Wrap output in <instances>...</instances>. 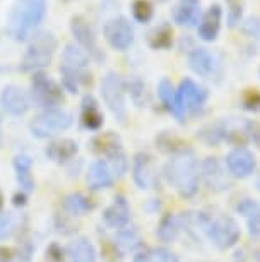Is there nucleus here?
Returning <instances> with one entry per match:
<instances>
[{"label":"nucleus","mask_w":260,"mask_h":262,"mask_svg":"<svg viewBox=\"0 0 260 262\" xmlns=\"http://www.w3.org/2000/svg\"><path fill=\"white\" fill-rule=\"evenodd\" d=\"M46 16V0H17L9 16V34L16 41H26Z\"/></svg>","instance_id":"nucleus-1"},{"label":"nucleus","mask_w":260,"mask_h":262,"mask_svg":"<svg viewBox=\"0 0 260 262\" xmlns=\"http://www.w3.org/2000/svg\"><path fill=\"white\" fill-rule=\"evenodd\" d=\"M166 180L178 190L180 195L192 197L199 189V165L194 151L183 149L171 158L164 170Z\"/></svg>","instance_id":"nucleus-2"},{"label":"nucleus","mask_w":260,"mask_h":262,"mask_svg":"<svg viewBox=\"0 0 260 262\" xmlns=\"http://www.w3.org/2000/svg\"><path fill=\"white\" fill-rule=\"evenodd\" d=\"M57 38L52 33L41 31L33 34V39L29 43L24 58L21 62V71L22 72H33L40 71V69L50 66L53 55L57 50Z\"/></svg>","instance_id":"nucleus-3"},{"label":"nucleus","mask_w":260,"mask_h":262,"mask_svg":"<svg viewBox=\"0 0 260 262\" xmlns=\"http://www.w3.org/2000/svg\"><path fill=\"white\" fill-rule=\"evenodd\" d=\"M72 113H68L62 108H50L34 117L29 128H31L33 136L40 137V139H46V137L57 136L58 132L65 130L72 125Z\"/></svg>","instance_id":"nucleus-4"},{"label":"nucleus","mask_w":260,"mask_h":262,"mask_svg":"<svg viewBox=\"0 0 260 262\" xmlns=\"http://www.w3.org/2000/svg\"><path fill=\"white\" fill-rule=\"evenodd\" d=\"M31 90H33V100L38 106H43L46 110L50 108H57L63 103V91L55 81H52L46 74L36 72L33 76L31 81Z\"/></svg>","instance_id":"nucleus-5"},{"label":"nucleus","mask_w":260,"mask_h":262,"mask_svg":"<svg viewBox=\"0 0 260 262\" xmlns=\"http://www.w3.org/2000/svg\"><path fill=\"white\" fill-rule=\"evenodd\" d=\"M101 96L105 100L106 106L120 122H125L127 118V105H125V88L124 81L119 74L110 72L101 81Z\"/></svg>","instance_id":"nucleus-6"},{"label":"nucleus","mask_w":260,"mask_h":262,"mask_svg":"<svg viewBox=\"0 0 260 262\" xmlns=\"http://www.w3.org/2000/svg\"><path fill=\"white\" fill-rule=\"evenodd\" d=\"M207 233L210 242L221 250L231 249L240 240V226L233 217L219 216L207 226Z\"/></svg>","instance_id":"nucleus-7"},{"label":"nucleus","mask_w":260,"mask_h":262,"mask_svg":"<svg viewBox=\"0 0 260 262\" xmlns=\"http://www.w3.org/2000/svg\"><path fill=\"white\" fill-rule=\"evenodd\" d=\"M103 33H105L108 45L119 52H125L134 41V29H132L129 19L125 17H115L108 21Z\"/></svg>","instance_id":"nucleus-8"},{"label":"nucleus","mask_w":260,"mask_h":262,"mask_svg":"<svg viewBox=\"0 0 260 262\" xmlns=\"http://www.w3.org/2000/svg\"><path fill=\"white\" fill-rule=\"evenodd\" d=\"M70 31L74 34V38H76V41L84 48V52L87 53V55H92L96 60L105 58V55H103L101 50H100V47H98L94 31H92V28L87 24V21L84 17L74 16L70 19Z\"/></svg>","instance_id":"nucleus-9"},{"label":"nucleus","mask_w":260,"mask_h":262,"mask_svg":"<svg viewBox=\"0 0 260 262\" xmlns=\"http://www.w3.org/2000/svg\"><path fill=\"white\" fill-rule=\"evenodd\" d=\"M176 96H178L180 106L183 108V110L195 112L204 105L205 100H207V91H205L204 88H200L199 84H195L192 79H183V81L180 82Z\"/></svg>","instance_id":"nucleus-10"},{"label":"nucleus","mask_w":260,"mask_h":262,"mask_svg":"<svg viewBox=\"0 0 260 262\" xmlns=\"http://www.w3.org/2000/svg\"><path fill=\"white\" fill-rule=\"evenodd\" d=\"M228 170L237 179H247L255 170V156L245 147H237L226 158Z\"/></svg>","instance_id":"nucleus-11"},{"label":"nucleus","mask_w":260,"mask_h":262,"mask_svg":"<svg viewBox=\"0 0 260 262\" xmlns=\"http://www.w3.org/2000/svg\"><path fill=\"white\" fill-rule=\"evenodd\" d=\"M0 103H2L4 110L9 112L11 115H24L29 110V98L24 93V90H21L19 86H7L6 90L2 91L0 95Z\"/></svg>","instance_id":"nucleus-12"},{"label":"nucleus","mask_w":260,"mask_h":262,"mask_svg":"<svg viewBox=\"0 0 260 262\" xmlns=\"http://www.w3.org/2000/svg\"><path fill=\"white\" fill-rule=\"evenodd\" d=\"M221 23H223V9L214 4L199 21V38L204 41H214L219 34Z\"/></svg>","instance_id":"nucleus-13"},{"label":"nucleus","mask_w":260,"mask_h":262,"mask_svg":"<svg viewBox=\"0 0 260 262\" xmlns=\"http://www.w3.org/2000/svg\"><path fill=\"white\" fill-rule=\"evenodd\" d=\"M86 182L91 190L108 189V187L113 185V171H111V168L108 166L106 161L98 160L87 170Z\"/></svg>","instance_id":"nucleus-14"},{"label":"nucleus","mask_w":260,"mask_h":262,"mask_svg":"<svg viewBox=\"0 0 260 262\" xmlns=\"http://www.w3.org/2000/svg\"><path fill=\"white\" fill-rule=\"evenodd\" d=\"M103 220L111 228H124L130 220V207L127 204L125 197H115L111 206H108L103 212Z\"/></svg>","instance_id":"nucleus-15"},{"label":"nucleus","mask_w":260,"mask_h":262,"mask_svg":"<svg viewBox=\"0 0 260 262\" xmlns=\"http://www.w3.org/2000/svg\"><path fill=\"white\" fill-rule=\"evenodd\" d=\"M200 17V0H180L173 9V21L178 26L192 28Z\"/></svg>","instance_id":"nucleus-16"},{"label":"nucleus","mask_w":260,"mask_h":262,"mask_svg":"<svg viewBox=\"0 0 260 262\" xmlns=\"http://www.w3.org/2000/svg\"><path fill=\"white\" fill-rule=\"evenodd\" d=\"M202 173H204V179L207 182L209 189H214V190L229 189L226 173H224L223 166H221V163L218 161V158H207V160L202 163Z\"/></svg>","instance_id":"nucleus-17"},{"label":"nucleus","mask_w":260,"mask_h":262,"mask_svg":"<svg viewBox=\"0 0 260 262\" xmlns=\"http://www.w3.org/2000/svg\"><path fill=\"white\" fill-rule=\"evenodd\" d=\"M81 120H82V125L89 130H100L103 127V113L100 110V105L98 101L94 100V96L91 95H86L82 98V108H81Z\"/></svg>","instance_id":"nucleus-18"},{"label":"nucleus","mask_w":260,"mask_h":262,"mask_svg":"<svg viewBox=\"0 0 260 262\" xmlns=\"http://www.w3.org/2000/svg\"><path fill=\"white\" fill-rule=\"evenodd\" d=\"M134 180L139 189H149L153 185V158L147 152H139L134 158Z\"/></svg>","instance_id":"nucleus-19"},{"label":"nucleus","mask_w":260,"mask_h":262,"mask_svg":"<svg viewBox=\"0 0 260 262\" xmlns=\"http://www.w3.org/2000/svg\"><path fill=\"white\" fill-rule=\"evenodd\" d=\"M79 151V146H77L76 141L72 139H60V141H53L48 144L46 147V156L48 160L57 161V163H63L72 160L74 156Z\"/></svg>","instance_id":"nucleus-20"},{"label":"nucleus","mask_w":260,"mask_h":262,"mask_svg":"<svg viewBox=\"0 0 260 262\" xmlns=\"http://www.w3.org/2000/svg\"><path fill=\"white\" fill-rule=\"evenodd\" d=\"M158 95L161 98V101H163V105H164L166 110H168L170 113H173V115L178 118V120H183L185 110L180 106V101H178V96H176V91L173 90V86H171V82L168 81V79H163V81L159 82Z\"/></svg>","instance_id":"nucleus-21"},{"label":"nucleus","mask_w":260,"mask_h":262,"mask_svg":"<svg viewBox=\"0 0 260 262\" xmlns=\"http://www.w3.org/2000/svg\"><path fill=\"white\" fill-rule=\"evenodd\" d=\"M87 66H89V55L82 50L81 47H76L74 43H68L63 50V66L70 71L76 72H86Z\"/></svg>","instance_id":"nucleus-22"},{"label":"nucleus","mask_w":260,"mask_h":262,"mask_svg":"<svg viewBox=\"0 0 260 262\" xmlns=\"http://www.w3.org/2000/svg\"><path fill=\"white\" fill-rule=\"evenodd\" d=\"M67 255L70 262H96V250L87 238H77L68 244Z\"/></svg>","instance_id":"nucleus-23"},{"label":"nucleus","mask_w":260,"mask_h":262,"mask_svg":"<svg viewBox=\"0 0 260 262\" xmlns=\"http://www.w3.org/2000/svg\"><path fill=\"white\" fill-rule=\"evenodd\" d=\"M91 149L96 152V155H105L106 158H110L115 152L122 151V144L119 136L111 134V132H106V134H100L96 136L91 142Z\"/></svg>","instance_id":"nucleus-24"},{"label":"nucleus","mask_w":260,"mask_h":262,"mask_svg":"<svg viewBox=\"0 0 260 262\" xmlns=\"http://www.w3.org/2000/svg\"><path fill=\"white\" fill-rule=\"evenodd\" d=\"M188 66L195 74L205 77V76H209V74L212 72L214 58L207 50H205V48H197V50H194L188 55Z\"/></svg>","instance_id":"nucleus-25"},{"label":"nucleus","mask_w":260,"mask_h":262,"mask_svg":"<svg viewBox=\"0 0 260 262\" xmlns=\"http://www.w3.org/2000/svg\"><path fill=\"white\" fill-rule=\"evenodd\" d=\"M31 166L33 161L29 156H17L14 160V168H16V175H17V182L21 185V189L24 192H31L34 189V180L31 177Z\"/></svg>","instance_id":"nucleus-26"},{"label":"nucleus","mask_w":260,"mask_h":262,"mask_svg":"<svg viewBox=\"0 0 260 262\" xmlns=\"http://www.w3.org/2000/svg\"><path fill=\"white\" fill-rule=\"evenodd\" d=\"M149 45L154 50H166L173 45V29L168 24H163L149 34Z\"/></svg>","instance_id":"nucleus-27"},{"label":"nucleus","mask_w":260,"mask_h":262,"mask_svg":"<svg viewBox=\"0 0 260 262\" xmlns=\"http://www.w3.org/2000/svg\"><path fill=\"white\" fill-rule=\"evenodd\" d=\"M178 231H180V223L176 220V216H173L171 212L161 220V223L158 226V236L163 242H166V244L173 242L178 236Z\"/></svg>","instance_id":"nucleus-28"},{"label":"nucleus","mask_w":260,"mask_h":262,"mask_svg":"<svg viewBox=\"0 0 260 262\" xmlns=\"http://www.w3.org/2000/svg\"><path fill=\"white\" fill-rule=\"evenodd\" d=\"M63 207L70 212V214H86L87 211L92 209V204L89 202L86 195L82 194H70L68 197H65V201H63Z\"/></svg>","instance_id":"nucleus-29"},{"label":"nucleus","mask_w":260,"mask_h":262,"mask_svg":"<svg viewBox=\"0 0 260 262\" xmlns=\"http://www.w3.org/2000/svg\"><path fill=\"white\" fill-rule=\"evenodd\" d=\"M135 262H180V260L173 252L166 249H154L135 257Z\"/></svg>","instance_id":"nucleus-30"},{"label":"nucleus","mask_w":260,"mask_h":262,"mask_svg":"<svg viewBox=\"0 0 260 262\" xmlns=\"http://www.w3.org/2000/svg\"><path fill=\"white\" fill-rule=\"evenodd\" d=\"M132 14H134L135 21L149 23L154 11H153V6H151L149 0H135V2L132 4Z\"/></svg>","instance_id":"nucleus-31"},{"label":"nucleus","mask_w":260,"mask_h":262,"mask_svg":"<svg viewBox=\"0 0 260 262\" xmlns=\"http://www.w3.org/2000/svg\"><path fill=\"white\" fill-rule=\"evenodd\" d=\"M242 209L245 214L248 216V230H250V235L255 236V238H260V209H257L255 204H250V209L247 207H238Z\"/></svg>","instance_id":"nucleus-32"},{"label":"nucleus","mask_w":260,"mask_h":262,"mask_svg":"<svg viewBox=\"0 0 260 262\" xmlns=\"http://www.w3.org/2000/svg\"><path fill=\"white\" fill-rule=\"evenodd\" d=\"M243 108L248 112H260V93L255 90H247L242 98Z\"/></svg>","instance_id":"nucleus-33"},{"label":"nucleus","mask_w":260,"mask_h":262,"mask_svg":"<svg viewBox=\"0 0 260 262\" xmlns=\"http://www.w3.org/2000/svg\"><path fill=\"white\" fill-rule=\"evenodd\" d=\"M228 24L229 28H234L242 19L243 14V6H242V0H228Z\"/></svg>","instance_id":"nucleus-34"},{"label":"nucleus","mask_w":260,"mask_h":262,"mask_svg":"<svg viewBox=\"0 0 260 262\" xmlns=\"http://www.w3.org/2000/svg\"><path fill=\"white\" fill-rule=\"evenodd\" d=\"M14 231V217L11 214H0V240L11 236Z\"/></svg>","instance_id":"nucleus-35"},{"label":"nucleus","mask_w":260,"mask_h":262,"mask_svg":"<svg viewBox=\"0 0 260 262\" xmlns=\"http://www.w3.org/2000/svg\"><path fill=\"white\" fill-rule=\"evenodd\" d=\"M116 245H125V249H134L135 245H139V238H137L135 231H122L119 235V242Z\"/></svg>","instance_id":"nucleus-36"},{"label":"nucleus","mask_w":260,"mask_h":262,"mask_svg":"<svg viewBox=\"0 0 260 262\" xmlns=\"http://www.w3.org/2000/svg\"><path fill=\"white\" fill-rule=\"evenodd\" d=\"M247 134L252 137L255 144L260 146V125L258 123H255V122L247 123Z\"/></svg>","instance_id":"nucleus-37"},{"label":"nucleus","mask_w":260,"mask_h":262,"mask_svg":"<svg viewBox=\"0 0 260 262\" xmlns=\"http://www.w3.org/2000/svg\"><path fill=\"white\" fill-rule=\"evenodd\" d=\"M2 206H4V197H2V192H0V209H2Z\"/></svg>","instance_id":"nucleus-38"},{"label":"nucleus","mask_w":260,"mask_h":262,"mask_svg":"<svg viewBox=\"0 0 260 262\" xmlns=\"http://www.w3.org/2000/svg\"><path fill=\"white\" fill-rule=\"evenodd\" d=\"M258 74H260V69H258Z\"/></svg>","instance_id":"nucleus-39"}]
</instances>
